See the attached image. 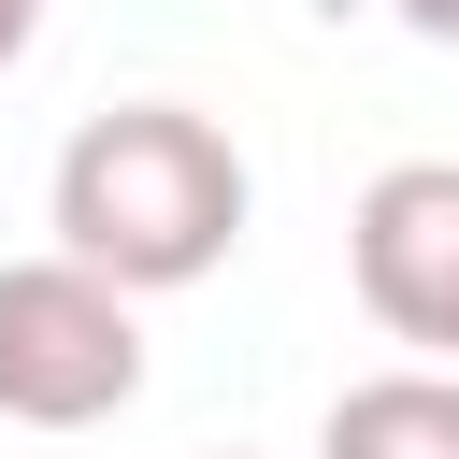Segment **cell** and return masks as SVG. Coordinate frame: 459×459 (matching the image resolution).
I'll return each mask as SVG.
<instances>
[{"instance_id":"8992f818","label":"cell","mask_w":459,"mask_h":459,"mask_svg":"<svg viewBox=\"0 0 459 459\" xmlns=\"http://www.w3.org/2000/svg\"><path fill=\"white\" fill-rule=\"evenodd\" d=\"M29 43H43V0H0V72H14Z\"/></svg>"},{"instance_id":"7a4b0ae2","label":"cell","mask_w":459,"mask_h":459,"mask_svg":"<svg viewBox=\"0 0 459 459\" xmlns=\"http://www.w3.org/2000/svg\"><path fill=\"white\" fill-rule=\"evenodd\" d=\"M143 402V287L86 273L72 244L0 258V416L14 430H100Z\"/></svg>"},{"instance_id":"6da1fadb","label":"cell","mask_w":459,"mask_h":459,"mask_svg":"<svg viewBox=\"0 0 459 459\" xmlns=\"http://www.w3.org/2000/svg\"><path fill=\"white\" fill-rule=\"evenodd\" d=\"M244 215H258V172H244V143H230L201 100H115V115H86V129L57 143V172H43V230H57L86 273L143 287V301L230 273Z\"/></svg>"},{"instance_id":"5b68a950","label":"cell","mask_w":459,"mask_h":459,"mask_svg":"<svg viewBox=\"0 0 459 459\" xmlns=\"http://www.w3.org/2000/svg\"><path fill=\"white\" fill-rule=\"evenodd\" d=\"M387 14H402L416 43H459V0H387Z\"/></svg>"},{"instance_id":"3957f363","label":"cell","mask_w":459,"mask_h":459,"mask_svg":"<svg viewBox=\"0 0 459 459\" xmlns=\"http://www.w3.org/2000/svg\"><path fill=\"white\" fill-rule=\"evenodd\" d=\"M344 287L387 344L459 359V158H387L344 215Z\"/></svg>"},{"instance_id":"277c9868","label":"cell","mask_w":459,"mask_h":459,"mask_svg":"<svg viewBox=\"0 0 459 459\" xmlns=\"http://www.w3.org/2000/svg\"><path fill=\"white\" fill-rule=\"evenodd\" d=\"M316 459H459V359H402V373L330 387Z\"/></svg>"}]
</instances>
